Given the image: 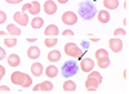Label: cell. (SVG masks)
Listing matches in <instances>:
<instances>
[{
    "mask_svg": "<svg viewBox=\"0 0 129 94\" xmlns=\"http://www.w3.org/2000/svg\"><path fill=\"white\" fill-rule=\"evenodd\" d=\"M95 14H97V8H95L94 3H92L90 0H85L84 3H81L79 5V16L83 19L90 21L94 18Z\"/></svg>",
    "mask_w": 129,
    "mask_h": 94,
    "instance_id": "1",
    "label": "cell"
},
{
    "mask_svg": "<svg viewBox=\"0 0 129 94\" xmlns=\"http://www.w3.org/2000/svg\"><path fill=\"white\" fill-rule=\"evenodd\" d=\"M78 71H79V65L76 61H74V59L66 61L62 66V76L63 77H71L74 75H76Z\"/></svg>",
    "mask_w": 129,
    "mask_h": 94,
    "instance_id": "2",
    "label": "cell"
},
{
    "mask_svg": "<svg viewBox=\"0 0 129 94\" xmlns=\"http://www.w3.org/2000/svg\"><path fill=\"white\" fill-rule=\"evenodd\" d=\"M63 50H64V54H66L67 57L79 58V59H81V57H83L81 49H80L76 44H75V43H67L66 45H64Z\"/></svg>",
    "mask_w": 129,
    "mask_h": 94,
    "instance_id": "3",
    "label": "cell"
},
{
    "mask_svg": "<svg viewBox=\"0 0 129 94\" xmlns=\"http://www.w3.org/2000/svg\"><path fill=\"white\" fill-rule=\"evenodd\" d=\"M62 22L66 25V26H72L78 22V16L75 14L74 12H71V10H67V12H64L61 17Z\"/></svg>",
    "mask_w": 129,
    "mask_h": 94,
    "instance_id": "4",
    "label": "cell"
},
{
    "mask_svg": "<svg viewBox=\"0 0 129 94\" xmlns=\"http://www.w3.org/2000/svg\"><path fill=\"white\" fill-rule=\"evenodd\" d=\"M27 75L23 74V72H19V71H14L12 75H10V81H12V84L14 85H18V86H22L23 82L26 80Z\"/></svg>",
    "mask_w": 129,
    "mask_h": 94,
    "instance_id": "5",
    "label": "cell"
},
{
    "mask_svg": "<svg viewBox=\"0 0 129 94\" xmlns=\"http://www.w3.org/2000/svg\"><path fill=\"white\" fill-rule=\"evenodd\" d=\"M109 46H110V50L114 52V53H119L123 49V41L117 37H112L109 40Z\"/></svg>",
    "mask_w": 129,
    "mask_h": 94,
    "instance_id": "6",
    "label": "cell"
},
{
    "mask_svg": "<svg viewBox=\"0 0 129 94\" xmlns=\"http://www.w3.org/2000/svg\"><path fill=\"white\" fill-rule=\"evenodd\" d=\"M93 67H94V62L90 58H83L81 62H80V66H79V68L83 72H87V74L93 70Z\"/></svg>",
    "mask_w": 129,
    "mask_h": 94,
    "instance_id": "7",
    "label": "cell"
},
{
    "mask_svg": "<svg viewBox=\"0 0 129 94\" xmlns=\"http://www.w3.org/2000/svg\"><path fill=\"white\" fill-rule=\"evenodd\" d=\"M13 18H14V21L19 26H27V23H28V16L25 14V12H22V13H21V12H16Z\"/></svg>",
    "mask_w": 129,
    "mask_h": 94,
    "instance_id": "8",
    "label": "cell"
},
{
    "mask_svg": "<svg viewBox=\"0 0 129 94\" xmlns=\"http://www.w3.org/2000/svg\"><path fill=\"white\" fill-rule=\"evenodd\" d=\"M44 12L48 16H53L57 12V4L53 2V0H47L44 3Z\"/></svg>",
    "mask_w": 129,
    "mask_h": 94,
    "instance_id": "9",
    "label": "cell"
},
{
    "mask_svg": "<svg viewBox=\"0 0 129 94\" xmlns=\"http://www.w3.org/2000/svg\"><path fill=\"white\" fill-rule=\"evenodd\" d=\"M98 85H100V82L95 79L87 76V80H85V88H87L88 91H95L97 88H98Z\"/></svg>",
    "mask_w": 129,
    "mask_h": 94,
    "instance_id": "10",
    "label": "cell"
},
{
    "mask_svg": "<svg viewBox=\"0 0 129 94\" xmlns=\"http://www.w3.org/2000/svg\"><path fill=\"white\" fill-rule=\"evenodd\" d=\"M97 18L101 23H109L110 22V13L107 10H100L97 12Z\"/></svg>",
    "mask_w": 129,
    "mask_h": 94,
    "instance_id": "11",
    "label": "cell"
},
{
    "mask_svg": "<svg viewBox=\"0 0 129 94\" xmlns=\"http://www.w3.org/2000/svg\"><path fill=\"white\" fill-rule=\"evenodd\" d=\"M58 34H59V30H58V27L56 25H49L44 30V35L45 36H57Z\"/></svg>",
    "mask_w": 129,
    "mask_h": 94,
    "instance_id": "12",
    "label": "cell"
},
{
    "mask_svg": "<svg viewBox=\"0 0 129 94\" xmlns=\"http://www.w3.org/2000/svg\"><path fill=\"white\" fill-rule=\"evenodd\" d=\"M27 57L30 59H38L40 57V49L38 46H30L27 49Z\"/></svg>",
    "mask_w": 129,
    "mask_h": 94,
    "instance_id": "13",
    "label": "cell"
},
{
    "mask_svg": "<svg viewBox=\"0 0 129 94\" xmlns=\"http://www.w3.org/2000/svg\"><path fill=\"white\" fill-rule=\"evenodd\" d=\"M7 62L10 67H18L19 63H21V59L17 54H10V56L7 57Z\"/></svg>",
    "mask_w": 129,
    "mask_h": 94,
    "instance_id": "14",
    "label": "cell"
},
{
    "mask_svg": "<svg viewBox=\"0 0 129 94\" xmlns=\"http://www.w3.org/2000/svg\"><path fill=\"white\" fill-rule=\"evenodd\" d=\"M31 74L34 76H36V77L41 76V74H43V65L39 63V62H35V63L31 66Z\"/></svg>",
    "mask_w": 129,
    "mask_h": 94,
    "instance_id": "15",
    "label": "cell"
},
{
    "mask_svg": "<svg viewBox=\"0 0 129 94\" xmlns=\"http://www.w3.org/2000/svg\"><path fill=\"white\" fill-rule=\"evenodd\" d=\"M45 75H47V77H49V79L56 77V76L58 75V68H57L56 66H53V65L48 66V67L45 68Z\"/></svg>",
    "mask_w": 129,
    "mask_h": 94,
    "instance_id": "16",
    "label": "cell"
},
{
    "mask_svg": "<svg viewBox=\"0 0 129 94\" xmlns=\"http://www.w3.org/2000/svg\"><path fill=\"white\" fill-rule=\"evenodd\" d=\"M62 89L64 91H75L76 90V84H75L72 80H66L62 85Z\"/></svg>",
    "mask_w": 129,
    "mask_h": 94,
    "instance_id": "17",
    "label": "cell"
},
{
    "mask_svg": "<svg viewBox=\"0 0 129 94\" xmlns=\"http://www.w3.org/2000/svg\"><path fill=\"white\" fill-rule=\"evenodd\" d=\"M103 7L106 9L114 10L119 7V0H103Z\"/></svg>",
    "mask_w": 129,
    "mask_h": 94,
    "instance_id": "18",
    "label": "cell"
},
{
    "mask_svg": "<svg viewBox=\"0 0 129 94\" xmlns=\"http://www.w3.org/2000/svg\"><path fill=\"white\" fill-rule=\"evenodd\" d=\"M47 58H48L49 62L54 63V62H58L61 59V53H59L58 50H52V52H49V54H48Z\"/></svg>",
    "mask_w": 129,
    "mask_h": 94,
    "instance_id": "19",
    "label": "cell"
},
{
    "mask_svg": "<svg viewBox=\"0 0 129 94\" xmlns=\"http://www.w3.org/2000/svg\"><path fill=\"white\" fill-rule=\"evenodd\" d=\"M7 32L10 34V35H13V36H18V35H21V28L17 27L16 25L9 23V25L7 26Z\"/></svg>",
    "mask_w": 129,
    "mask_h": 94,
    "instance_id": "20",
    "label": "cell"
},
{
    "mask_svg": "<svg viewBox=\"0 0 129 94\" xmlns=\"http://www.w3.org/2000/svg\"><path fill=\"white\" fill-rule=\"evenodd\" d=\"M97 66H98L100 68H107L110 66V58L109 57H101L97 59Z\"/></svg>",
    "mask_w": 129,
    "mask_h": 94,
    "instance_id": "21",
    "label": "cell"
},
{
    "mask_svg": "<svg viewBox=\"0 0 129 94\" xmlns=\"http://www.w3.org/2000/svg\"><path fill=\"white\" fill-rule=\"evenodd\" d=\"M28 12L31 16H38L40 13V4L39 2H32L31 3V8L28 9Z\"/></svg>",
    "mask_w": 129,
    "mask_h": 94,
    "instance_id": "22",
    "label": "cell"
},
{
    "mask_svg": "<svg viewBox=\"0 0 129 94\" xmlns=\"http://www.w3.org/2000/svg\"><path fill=\"white\" fill-rule=\"evenodd\" d=\"M43 25H44V19H43L41 17H35L34 19L31 21V27H32V28H35V30L41 28Z\"/></svg>",
    "mask_w": 129,
    "mask_h": 94,
    "instance_id": "23",
    "label": "cell"
},
{
    "mask_svg": "<svg viewBox=\"0 0 129 94\" xmlns=\"http://www.w3.org/2000/svg\"><path fill=\"white\" fill-rule=\"evenodd\" d=\"M53 89V84L50 81H43L41 84H39V90H41V91H49V90H52Z\"/></svg>",
    "mask_w": 129,
    "mask_h": 94,
    "instance_id": "24",
    "label": "cell"
},
{
    "mask_svg": "<svg viewBox=\"0 0 129 94\" xmlns=\"http://www.w3.org/2000/svg\"><path fill=\"white\" fill-rule=\"evenodd\" d=\"M57 43H58V40H57L56 37H48V39L44 40V45H45L47 48H53V46H56Z\"/></svg>",
    "mask_w": 129,
    "mask_h": 94,
    "instance_id": "25",
    "label": "cell"
},
{
    "mask_svg": "<svg viewBox=\"0 0 129 94\" xmlns=\"http://www.w3.org/2000/svg\"><path fill=\"white\" fill-rule=\"evenodd\" d=\"M88 76L89 77H93V79H95L97 81H98L100 82V84H101V82H102V76H101V74H100V72H97V71H89L88 72Z\"/></svg>",
    "mask_w": 129,
    "mask_h": 94,
    "instance_id": "26",
    "label": "cell"
},
{
    "mask_svg": "<svg viewBox=\"0 0 129 94\" xmlns=\"http://www.w3.org/2000/svg\"><path fill=\"white\" fill-rule=\"evenodd\" d=\"M4 45L8 48H14L17 45V39L12 37V39H4Z\"/></svg>",
    "mask_w": 129,
    "mask_h": 94,
    "instance_id": "27",
    "label": "cell"
},
{
    "mask_svg": "<svg viewBox=\"0 0 129 94\" xmlns=\"http://www.w3.org/2000/svg\"><path fill=\"white\" fill-rule=\"evenodd\" d=\"M94 57H95L97 59L101 58V57H109V53H107L106 49H97L95 53H94Z\"/></svg>",
    "mask_w": 129,
    "mask_h": 94,
    "instance_id": "28",
    "label": "cell"
},
{
    "mask_svg": "<svg viewBox=\"0 0 129 94\" xmlns=\"http://www.w3.org/2000/svg\"><path fill=\"white\" fill-rule=\"evenodd\" d=\"M114 36H126V32L123 28H116L114 31Z\"/></svg>",
    "mask_w": 129,
    "mask_h": 94,
    "instance_id": "29",
    "label": "cell"
},
{
    "mask_svg": "<svg viewBox=\"0 0 129 94\" xmlns=\"http://www.w3.org/2000/svg\"><path fill=\"white\" fill-rule=\"evenodd\" d=\"M7 22V14L3 12V10H0V25H3Z\"/></svg>",
    "mask_w": 129,
    "mask_h": 94,
    "instance_id": "30",
    "label": "cell"
},
{
    "mask_svg": "<svg viewBox=\"0 0 129 94\" xmlns=\"http://www.w3.org/2000/svg\"><path fill=\"white\" fill-rule=\"evenodd\" d=\"M31 82H32V80H31V77L27 75V77H26V80H25V82H23L22 88H28V86H31Z\"/></svg>",
    "mask_w": 129,
    "mask_h": 94,
    "instance_id": "31",
    "label": "cell"
},
{
    "mask_svg": "<svg viewBox=\"0 0 129 94\" xmlns=\"http://www.w3.org/2000/svg\"><path fill=\"white\" fill-rule=\"evenodd\" d=\"M62 35L63 36H74V32H72L71 30H64L63 32H62Z\"/></svg>",
    "mask_w": 129,
    "mask_h": 94,
    "instance_id": "32",
    "label": "cell"
},
{
    "mask_svg": "<svg viewBox=\"0 0 129 94\" xmlns=\"http://www.w3.org/2000/svg\"><path fill=\"white\" fill-rule=\"evenodd\" d=\"M9 91H10V89L8 86H5V85L0 86V93H9Z\"/></svg>",
    "mask_w": 129,
    "mask_h": 94,
    "instance_id": "33",
    "label": "cell"
},
{
    "mask_svg": "<svg viewBox=\"0 0 129 94\" xmlns=\"http://www.w3.org/2000/svg\"><path fill=\"white\" fill-rule=\"evenodd\" d=\"M8 4H12V5H16V4H19L22 0H5Z\"/></svg>",
    "mask_w": 129,
    "mask_h": 94,
    "instance_id": "34",
    "label": "cell"
},
{
    "mask_svg": "<svg viewBox=\"0 0 129 94\" xmlns=\"http://www.w3.org/2000/svg\"><path fill=\"white\" fill-rule=\"evenodd\" d=\"M5 57H7V54H5V50H4L3 48H0V61L4 59Z\"/></svg>",
    "mask_w": 129,
    "mask_h": 94,
    "instance_id": "35",
    "label": "cell"
},
{
    "mask_svg": "<svg viewBox=\"0 0 129 94\" xmlns=\"http://www.w3.org/2000/svg\"><path fill=\"white\" fill-rule=\"evenodd\" d=\"M31 8V3H28V4H25L23 7H22V12H26V10H28Z\"/></svg>",
    "mask_w": 129,
    "mask_h": 94,
    "instance_id": "36",
    "label": "cell"
},
{
    "mask_svg": "<svg viewBox=\"0 0 129 94\" xmlns=\"http://www.w3.org/2000/svg\"><path fill=\"white\" fill-rule=\"evenodd\" d=\"M123 77H124L125 81L128 80V70H124V72H123Z\"/></svg>",
    "mask_w": 129,
    "mask_h": 94,
    "instance_id": "37",
    "label": "cell"
},
{
    "mask_svg": "<svg viewBox=\"0 0 129 94\" xmlns=\"http://www.w3.org/2000/svg\"><path fill=\"white\" fill-rule=\"evenodd\" d=\"M0 74H2L3 76L5 75V68H4V67H3L2 65H0Z\"/></svg>",
    "mask_w": 129,
    "mask_h": 94,
    "instance_id": "38",
    "label": "cell"
},
{
    "mask_svg": "<svg viewBox=\"0 0 129 94\" xmlns=\"http://www.w3.org/2000/svg\"><path fill=\"white\" fill-rule=\"evenodd\" d=\"M26 41H28V43H35L36 39H35V37H32V39H30V37H28V39H26Z\"/></svg>",
    "mask_w": 129,
    "mask_h": 94,
    "instance_id": "39",
    "label": "cell"
},
{
    "mask_svg": "<svg viewBox=\"0 0 129 94\" xmlns=\"http://www.w3.org/2000/svg\"><path fill=\"white\" fill-rule=\"evenodd\" d=\"M57 2H58L59 4H67V3H69V0H57Z\"/></svg>",
    "mask_w": 129,
    "mask_h": 94,
    "instance_id": "40",
    "label": "cell"
},
{
    "mask_svg": "<svg viewBox=\"0 0 129 94\" xmlns=\"http://www.w3.org/2000/svg\"><path fill=\"white\" fill-rule=\"evenodd\" d=\"M123 7H124V9H125V10H128V2H124Z\"/></svg>",
    "mask_w": 129,
    "mask_h": 94,
    "instance_id": "41",
    "label": "cell"
},
{
    "mask_svg": "<svg viewBox=\"0 0 129 94\" xmlns=\"http://www.w3.org/2000/svg\"><path fill=\"white\" fill-rule=\"evenodd\" d=\"M5 35H7L5 31H0V36H5Z\"/></svg>",
    "mask_w": 129,
    "mask_h": 94,
    "instance_id": "42",
    "label": "cell"
},
{
    "mask_svg": "<svg viewBox=\"0 0 129 94\" xmlns=\"http://www.w3.org/2000/svg\"><path fill=\"white\" fill-rule=\"evenodd\" d=\"M90 41H93V43H97V41H98V39H93V37H90Z\"/></svg>",
    "mask_w": 129,
    "mask_h": 94,
    "instance_id": "43",
    "label": "cell"
},
{
    "mask_svg": "<svg viewBox=\"0 0 129 94\" xmlns=\"http://www.w3.org/2000/svg\"><path fill=\"white\" fill-rule=\"evenodd\" d=\"M126 25H128V19L125 18V19H124V26H126Z\"/></svg>",
    "mask_w": 129,
    "mask_h": 94,
    "instance_id": "44",
    "label": "cell"
},
{
    "mask_svg": "<svg viewBox=\"0 0 129 94\" xmlns=\"http://www.w3.org/2000/svg\"><path fill=\"white\" fill-rule=\"evenodd\" d=\"M3 77H4V76H3V75H2V74H0V80H2V79H3Z\"/></svg>",
    "mask_w": 129,
    "mask_h": 94,
    "instance_id": "45",
    "label": "cell"
}]
</instances>
